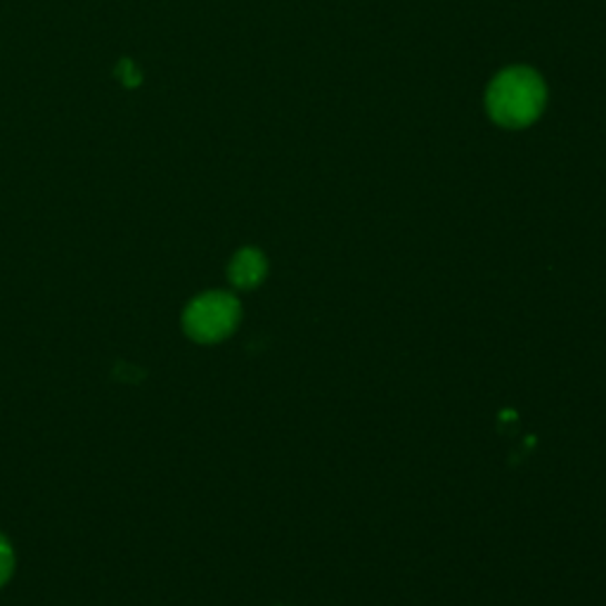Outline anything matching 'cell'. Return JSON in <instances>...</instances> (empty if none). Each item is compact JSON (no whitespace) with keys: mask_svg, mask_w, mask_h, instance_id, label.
Segmentation results:
<instances>
[{"mask_svg":"<svg viewBox=\"0 0 606 606\" xmlns=\"http://www.w3.org/2000/svg\"><path fill=\"white\" fill-rule=\"evenodd\" d=\"M547 88L540 73L528 67H509L493 79L486 93L488 115L505 128H526L540 119Z\"/></svg>","mask_w":606,"mask_h":606,"instance_id":"6da1fadb","label":"cell"},{"mask_svg":"<svg viewBox=\"0 0 606 606\" xmlns=\"http://www.w3.org/2000/svg\"><path fill=\"white\" fill-rule=\"evenodd\" d=\"M242 308L228 291H207L197 297L182 316L186 332L199 344L223 341L240 325Z\"/></svg>","mask_w":606,"mask_h":606,"instance_id":"7a4b0ae2","label":"cell"},{"mask_svg":"<svg viewBox=\"0 0 606 606\" xmlns=\"http://www.w3.org/2000/svg\"><path fill=\"white\" fill-rule=\"evenodd\" d=\"M228 272H230V280H232V285L237 289L259 287L264 282V278H266V272H268L266 256L259 249L247 247V249L237 251L232 256Z\"/></svg>","mask_w":606,"mask_h":606,"instance_id":"3957f363","label":"cell"},{"mask_svg":"<svg viewBox=\"0 0 606 606\" xmlns=\"http://www.w3.org/2000/svg\"><path fill=\"white\" fill-rule=\"evenodd\" d=\"M14 572V549L8 538L0 534V587H3Z\"/></svg>","mask_w":606,"mask_h":606,"instance_id":"277c9868","label":"cell"},{"mask_svg":"<svg viewBox=\"0 0 606 606\" xmlns=\"http://www.w3.org/2000/svg\"><path fill=\"white\" fill-rule=\"evenodd\" d=\"M119 77L126 81V86H136L140 79H138V69L131 64V62H128V60H123L121 62V67H119Z\"/></svg>","mask_w":606,"mask_h":606,"instance_id":"5b68a950","label":"cell"}]
</instances>
